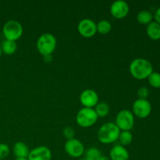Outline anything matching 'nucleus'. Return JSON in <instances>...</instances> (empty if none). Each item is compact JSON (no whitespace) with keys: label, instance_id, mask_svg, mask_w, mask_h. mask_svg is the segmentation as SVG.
Segmentation results:
<instances>
[{"label":"nucleus","instance_id":"9b49d317","mask_svg":"<svg viewBox=\"0 0 160 160\" xmlns=\"http://www.w3.org/2000/svg\"><path fill=\"white\" fill-rule=\"evenodd\" d=\"M98 95L92 89H86L80 95V102L85 108H94L98 103Z\"/></svg>","mask_w":160,"mask_h":160},{"label":"nucleus","instance_id":"6ab92c4d","mask_svg":"<svg viewBox=\"0 0 160 160\" xmlns=\"http://www.w3.org/2000/svg\"><path fill=\"white\" fill-rule=\"evenodd\" d=\"M118 141L120 142V145L125 147L131 145L133 141V135L131 131H120L119 135Z\"/></svg>","mask_w":160,"mask_h":160},{"label":"nucleus","instance_id":"aec40b11","mask_svg":"<svg viewBox=\"0 0 160 160\" xmlns=\"http://www.w3.org/2000/svg\"><path fill=\"white\" fill-rule=\"evenodd\" d=\"M94 109L98 117H106L109 112V106L106 102H98Z\"/></svg>","mask_w":160,"mask_h":160},{"label":"nucleus","instance_id":"4be33fe9","mask_svg":"<svg viewBox=\"0 0 160 160\" xmlns=\"http://www.w3.org/2000/svg\"><path fill=\"white\" fill-rule=\"evenodd\" d=\"M148 83L155 88H160V73L152 72L148 78Z\"/></svg>","mask_w":160,"mask_h":160},{"label":"nucleus","instance_id":"c756f323","mask_svg":"<svg viewBox=\"0 0 160 160\" xmlns=\"http://www.w3.org/2000/svg\"><path fill=\"white\" fill-rule=\"evenodd\" d=\"M2 48H1V46H0V57H1V56H2Z\"/></svg>","mask_w":160,"mask_h":160},{"label":"nucleus","instance_id":"a878e982","mask_svg":"<svg viewBox=\"0 0 160 160\" xmlns=\"http://www.w3.org/2000/svg\"><path fill=\"white\" fill-rule=\"evenodd\" d=\"M154 17L155 20H156V22H157L158 23L160 24V7L156 11V12H155Z\"/></svg>","mask_w":160,"mask_h":160},{"label":"nucleus","instance_id":"a211bd4d","mask_svg":"<svg viewBox=\"0 0 160 160\" xmlns=\"http://www.w3.org/2000/svg\"><path fill=\"white\" fill-rule=\"evenodd\" d=\"M97 32L101 34H107L112 30V24L107 20H102L96 23Z\"/></svg>","mask_w":160,"mask_h":160},{"label":"nucleus","instance_id":"7ed1b4c3","mask_svg":"<svg viewBox=\"0 0 160 160\" xmlns=\"http://www.w3.org/2000/svg\"><path fill=\"white\" fill-rule=\"evenodd\" d=\"M57 41L56 37L50 33H45L38 38L36 46L38 51L43 56H51L56 50Z\"/></svg>","mask_w":160,"mask_h":160},{"label":"nucleus","instance_id":"c85d7f7f","mask_svg":"<svg viewBox=\"0 0 160 160\" xmlns=\"http://www.w3.org/2000/svg\"><path fill=\"white\" fill-rule=\"evenodd\" d=\"M15 160H28L27 158H16Z\"/></svg>","mask_w":160,"mask_h":160},{"label":"nucleus","instance_id":"f257e3e1","mask_svg":"<svg viewBox=\"0 0 160 160\" xmlns=\"http://www.w3.org/2000/svg\"><path fill=\"white\" fill-rule=\"evenodd\" d=\"M129 70L133 78L137 80L148 78L153 72V67L151 62L143 58H137L130 63Z\"/></svg>","mask_w":160,"mask_h":160},{"label":"nucleus","instance_id":"2eb2a0df","mask_svg":"<svg viewBox=\"0 0 160 160\" xmlns=\"http://www.w3.org/2000/svg\"><path fill=\"white\" fill-rule=\"evenodd\" d=\"M146 32L148 38L153 41L160 39V24L156 21H152L147 25Z\"/></svg>","mask_w":160,"mask_h":160},{"label":"nucleus","instance_id":"b1692460","mask_svg":"<svg viewBox=\"0 0 160 160\" xmlns=\"http://www.w3.org/2000/svg\"><path fill=\"white\" fill-rule=\"evenodd\" d=\"M63 136L67 138V140H70V139L74 138L75 131L72 127H66L62 131Z\"/></svg>","mask_w":160,"mask_h":160},{"label":"nucleus","instance_id":"423d86ee","mask_svg":"<svg viewBox=\"0 0 160 160\" xmlns=\"http://www.w3.org/2000/svg\"><path fill=\"white\" fill-rule=\"evenodd\" d=\"M116 125L120 131H131L134 125V116L128 109H122L116 117Z\"/></svg>","mask_w":160,"mask_h":160},{"label":"nucleus","instance_id":"412c9836","mask_svg":"<svg viewBox=\"0 0 160 160\" xmlns=\"http://www.w3.org/2000/svg\"><path fill=\"white\" fill-rule=\"evenodd\" d=\"M84 155H85L84 159L87 160H98L99 158L102 156L100 150L98 148H95V147L88 148Z\"/></svg>","mask_w":160,"mask_h":160},{"label":"nucleus","instance_id":"9d476101","mask_svg":"<svg viewBox=\"0 0 160 160\" xmlns=\"http://www.w3.org/2000/svg\"><path fill=\"white\" fill-rule=\"evenodd\" d=\"M130 6L127 2L123 0H117L113 2L110 6V13L114 18L121 20L128 15Z\"/></svg>","mask_w":160,"mask_h":160},{"label":"nucleus","instance_id":"6e6552de","mask_svg":"<svg viewBox=\"0 0 160 160\" xmlns=\"http://www.w3.org/2000/svg\"><path fill=\"white\" fill-rule=\"evenodd\" d=\"M64 150L72 158H79L84 153V145L81 141L76 138L67 140L64 145Z\"/></svg>","mask_w":160,"mask_h":160},{"label":"nucleus","instance_id":"bb28decb","mask_svg":"<svg viewBox=\"0 0 160 160\" xmlns=\"http://www.w3.org/2000/svg\"><path fill=\"white\" fill-rule=\"evenodd\" d=\"M44 60H45V62H50L52 60V58L51 56H44Z\"/></svg>","mask_w":160,"mask_h":160},{"label":"nucleus","instance_id":"f3484780","mask_svg":"<svg viewBox=\"0 0 160 160\" xmlns=\"http://www.w3.org/2000/svg\"><path fill=\"white\" fill-rule=\"evenodd\" d=\"M153 15L150 11L142 10L138 13L137 20L139 23L144 25H148L152 21Z\"/></svg>","mask_w":160,"mask_h":160},{"label":"nucleus","instance_id":"1a4fd4ad","mask_svg":"<svg viewBox=\"0 0 160 160\" xmlns=\"http://www.w3.org/2000/svg\"><path fill=\"white\" fill-rule=\"evenodd\" d=\"M78 31L84 38H92L97 33L96 23L91 19H83L78 23Z\"/></svg>","mask_w":160,"mask_h":160},{"label":"nucleus","instance_id":"0eeeda50","mask_svg":"<svg viewBox=\"0 0 160 160\" xmlns=\"http://www.w3.org/2000/svg\"><path fill=\"white\" fill-rule=\"evenodd\" d=\"M152 112V105L147 99H137L132 106V113L141 119L148 117Z\"/></svg>","mask_w":160,"mask_h":160},{"label":"nucleus","instance_id":"2f4dec72","mask_svg":"<svg viewBox=\"0 0 160 160\" xmlns=\"http://www.w3.org/2000/svg\"><path fill=\"white\" fill-rule=\"evenodd\" d=\"M0 160H2V159H0Z\"/></svg>","mask_w":160,"mask_h":160},{"label":"nucleus","instance_id":"dca6fc26","mask_svg":"<svg viewBox=\"0 0 160 160\" xmlns=\"http://www.w3.org/2000/svg\"><path fill=\"white\" fill-rule=\"evenodd\" d=\"M2 52L5 53L8 56H11V55L14 54L17 49V45L16 42H12V41L6 40L2 42Z\"/></svg>","mask_w":160,"mask_h":160},{"label":"nucleus","instance_id":"f03ea898","mask_svg":"<svg viewBox=\"0 0 160 160\" xmlns=\"http://www.w3.org/2000/svg\"><path fill=\"white\" fill-rule=\"evenodd\" d=\"M120 130L117 128L115 123H104L98 131V139L101 143L109 145L117 142L119 138Z\"/></svg>","mask_w":160,"mask_h":160},{"label":"nucleus","instance_id":"ddd939ff","mask_svg":"<svg viewBox=\"0 0 160 160\" xmlns=\"http://www.w3.org/2000/svg\"><path fill=\"white\" fill-rule=\"evenodd\" d=\"M109 157L110 160H129L130 154L125 147L117 145L110 150Z\"/></svg>","mask_w":160,"mask_h":160},{"label":"nucleus","instance_id":"cd10ccee","mask_svg":"<svg viewBox=\"0 0 160 160\" xmlns=\"http://www.w3.org/2000/svg\"><path fill=\"white\" fill-rule=\"evenodd\" d=\"M98 160H110L109 159V156H102L101 157L99 158V159Z\"/></svg>","mask_w":160,"mask_h":160},{"label":"nucleus","instance_id":"7c9ffc66","mask_svg":"<svg viewBox=\"0 0 160 160\" xmlns=\"http://www.w3.org/2000/svg\"><path fill=\"white\" fill-rule=\"evenodd\" d=\"M78 160H87V159H84V158H82V159H78Z\"/></svg>","mask_w":160,"mask_h":160},{"label":"nucleus","instance_id":"20e7f679","mask_svg":"<svg viewBox=\"0 0 160 160\" xmlns=\"http://www.w3.org/2000/svg\"><path fill=\"white\" fill-rule=\"evenodd\" d=\"M2 33L6 40L17 42L23 35V26L15 20H8L2 27Z\"/></svg>","mask_w":160,"mask_h":160},{"label":"nucleus","instance_id":"f8f14e48","mask_svg":"<svg viewBox=\"0 0 160 160\" xmlns=\"http://www.w3.org/2000/svg\"><path fill=\"white\" fill-rule=\"evenodd\" d=\"M28 160H51L52 152L46 146H38L30 151Z\"/></svg>","mask_w":160,"mask_h":160},{"label":"nucleus","instance_id":"393cba45","mask_svg":"<svg viewBox=\"0 0 160 160\" xmlns=\"http://www.w3.org/2000/svg\"><path fill=\"white\" fill-rule=\"evenodd\" d=\"M138 96L140 99H147L149 95V91L146 87H141L138 90Z\"/></svg>","mask_w":160,"mask_h":160},{"label":"nucleus","instance_id":"5701e85b","mask_svg":"<svg viewBox=\"0 0 160 160\" xmlns=\"http://www.w3.org/2000/svg\"><path fill=\"white\" fill-rule=\"evenodd\" d=\"M10 153L9 147L6 144L1 143L0 144V159H4L9 156Z\"/></svg>","mask_w":160,"mask_h":160},{"label":"nucleus","instance_id":"4468645a","mask_svg":"<svg viewBox=\"0 0 160 160\" xmlns=\"http://www.w3.org/2000/svg\"><path fill=\"white\" fill-rule=\"evenodd\" d=\"M30 151L28 145L22 142H17L14 144L12 152L16 158H28Z\"/></svg>","mask_w":160,"mask_h":160},{"label":"nucleus","instance_id":"39448f33","mask_svg":"<svg viewBox=\"0 0 160 160\" xmlns=\"http://www.w3.org/2000/svg\"><path fill=\"white\" fill-rule=\"evenodd\" d=\"M95 109L92 108L83 107L80 109L76 115V122L80 127L84 128H91L93 126L98 120Z\"/></svg>","mask_w":160,"mask_h":160}]
</instances>
